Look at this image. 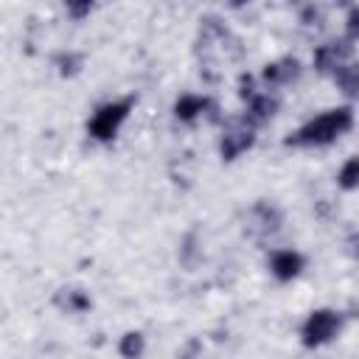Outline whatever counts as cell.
I'll list each match as a JSON object with an SVG mask.
<instances>
[{
  "mask_svg": "<svg viewBox=\"0 0 359 359\" xmlns=\"http://www.w3.org/2000/svg\"><path fill=\"white\" fill-rule=\"evenodd\" d=\"M353 126V112L348 107L339 109H328L323 115H317L314 121H309L303 129H297L294 135L286 137L289 146H325L334 137H339L342 132H348Z\"/></svg>",
  "mask_w": 359,
  "mask_h": 359,
  "instance_id": "cell-1",
  "label": "cell"
},
{
  "mask_svg": "<svg viewBox=\"0 0 359 359\" xmlns=\"http://www.w3.org/2000/svg\"><path fill=\"white\" fill-rule=\"evenodd\" d=\"M339 314L331 311V309H320V311H311L306 325H303V345L306 348H317L323 342H328L337 331H339Z\"/></svg>",
  "mask_w": 359,
  "mask_h": 359,
  "instance_id": "cell-2",
  "label": "cell"
},
{
  "mask_svg": "<svg viewBox=\"0 0 359 359\" xmlns=\"http://www.w3.org/2000/svg\"><path fill=\"white\" fill-rule=\"evenodd\" d=\"M129 109H132V98H123V101H115V104H104L95 112V118L90 121V135L98 137V140H109L118 132V126L123 123V118L129 115Z\"/></svg>",
  "mask_w": 359,
  "mask_h": 359,
  "instance_id": "cell-3",
  "label": "cell"
},
{
  "mask_svg": "<svg viewBox=\"0 0 359 359\" xmlns=\"http://www.w3.org/2000/svg\"><path fill=\"white\" fill-rule=\"evenodd\" d=\"M255 140V123L244 115L227 123L224 135H222V157L224 160H236L241 151H247Z\"/></svg>",
  "mask_w": 359,
  "mask_h": 359,
  "instance_id": "cell-4",
  "label": "cell"
},
{
  "mask_svg": "<svg viewBox=\"0 0 359 359\" xmlns=\"http://www.w3.org/2000/svg\"><path fill=\"white\" fill-rule=\"evenodd\" d=\"M351 45L348 42H325V45H320L317 50H314V67L320 70V73H325V70H337L348 56H351Z\"/></svg>",
  "mask_w": 359,
  "mask_h": 359,
  "instance_id": "cell-5",
  "label": "cell"
},
{
  "mask_svg": "<svg viewBox=\"0 0 359 359\" xmlns=\"http://www.w3.org/2000/svg\"><path fill=\"white\" fill-rule=\"evenodd\" d=\"M269 269H272V275L278 280H292L303 269V255L300 252H292V250H280V252L272 255Z\"/></svg>",
  "mask_w": 359,
  "mask_h": 359,
  "instance_id": "cell-6",
  "label": "cell"
},
{
  "mask_svg": "<svg viewBox=\"0 0 359 359\" xmlns=\"http://www.w3.org/2000/svg\"><path fill=\"white\" fill-rule=\"evenodd\" d=\"M297 76H300V62L292 59V56H286V59L272 62V65L264 67V79H266L269 84H289V81H294Z\"/></svg>",
  "mask_w": 359,
  "mask_h": 359,
  "instance_id": "cell-7",
  "label": "cell"
},
{
  "mask_svg": "<svg viewBox=\"0 0 359 359\" xmlns=\"http://www.w3.org/2000/svg\"><path fill=\"white\" fill-rule=\"evenodd\" d=\"M213 104H210V98H205V95H182L177 104H174V115L180 118V121H194L196 115H202L205 109H210Z\"/></svg>",
  "mask_w": 359,
  "mask_h": 359,
  "instance_id": "cell-8",
  "label": "cell"
},
{
  "mask_svg": "<svg viewBox=\"0 0 359 359\" xmlns=\"http://www.w3.org/2000/svg\"><path fill=\"white\" fill-rule=\"evenodd\" d=\"M334 81L342 93L348 95H356L359 93V65H339L334 70Z\"/></svg>",
  "mask_w": 359,
  "mask_h": 359,
  "instance_id": "cell-9",
  "label": "cell"
},
{
  "mask_svg": "<svg viewBox=\"0 0 359 359\" xmlns=\"http://www.w3.org/2000/svg\"><path fill=\"white\" fill-rule=\"evenodd\" d=\"M275 109H278V101L275 98H269V95H252V101H250V121L252 123H258V121H264V118H272L275 115Z\"/></svg>",
  "mask_w": 359,
  "mask_h": 359,
  "instance_id": "cell-10",
  "label": "cell"
},
{
  "mask_svg": "<svg viewBox=\"0 0 359 359\" xmlns=\"http://www.w3.org/2000/svg\"><path fill=\"white\" fill-rule=\"evenodd\" d=\"M118 351H121V356H123V359H137V356L143 353V334H137V331L123 334V339H121Z\"/></svg>",
  "mask_w": 359,
  "mask_h": 359,
  "instance_id": "cell-11",
  "label": "cell"
},
{
  "mask_svg": "<svg viewBox=\"0 0 359 359\" xmlns=\"http://www.w3.org/2000/svg\"><path fill=\"white\" fill-rule=\"evenodd\" d=\"M337 182H339V188H345V191H351V188L359 185V157H351V160L339 168Z\"/></svg>",
  "mask_w": 359,
  "mask_h": 359,
  "instance_id": "cell-12",
  "label": "cell"
},
{
  "mask_svg": "<svg viewBox=\"0 0 359 359\" xmlns=\"http://www.w3.org/2000/svg\"><path fill=\"white\" fill-rule=\"evenodd\" d=\"M252 213L261 219V227H264V230H278V224H280V210H278V208H272V205H266V202H258Z\"/></svg>",
  "mask_w": 359,
  "mask_h": 359,
  "instance_id": "cell-13",
  "label": "cell"
},
{
  "mask_svg": "<svg viewBox=\"0 0 359 359\" xmlns=\"http://www.w3.org/2000/svg\"><path fill=\"white\" fill-rule=\"evenodd\" d=\"M59 303H62L67 311H84V309L90 306V297H87V294H81V292H67V297L62 294V297H59Z\"/></svg>",
  "mask_w": 359,
  "mask_h": 359,
  "instance_id": "cell-14",
  "label": "cell"
},
{
  "mask_svg": "<svg viewBox=\"0 0 359 359\" xmlns=\"http://www.w3.org/2000/svg\"><path fill=\"white\" fill-rule=\"evenodd\" d=\"M56 65H59V73L62 76H73L79 70V65H81V56L79 53H59L56 56Z\"/></svg>",
  "mask_w": 359,
  "mask_h": 359,
  "instance_id": "cell-15",
  "label": "cell"
},
{
  "mask_svg": "<svg viewBox=\"0 0 359 359\" xmlns=\"http://www.w3.org/2000/svg\"><path fill=\"white\" fill-rule=\"evenodd\" d=\"M348 34H351V39H359V8H353L351 14H348Z\"/></svg>",
  "mask_w": 359,
  "mask_h": 359,
  "instance_id": "cell-16",
  "label": "cell"
},
{
  "mask_svg": "<svg viewBox=\"0 0 359 359\" xmlns=\"http://www.w3.org/2000/svg\"><path fill=\"white\" fill-rule=\"evenodd\" d=\"M67 11H70L73 17H84V14H90V11H93V3H70V6H67Z\"/></svg>",
  "mask_w": 359,
  "mask_h": 359,
  "instance_id": "cell-17",
  "label": "cell"
},
{
  "mask_svg": "<svg viewBox=\"0 0 359 359\" xmlns=\"http://www.w3.org/2000/svg\"><path fill=\"white\" fill-rule=\"evenodd\" d=\"M238 87H241V90H238V95L252 101V79H250V76H241V79H238Z\"/></svg>",
  "mask_w": 359,
  "mask_h": 359,
  "instance_id": "cell-18",
  "label": "cell"
},
{
  "mask_svg": "<svg viewBox=\"0 0 359 359\" xmlns=\"http://www.w3.org/2000/svg\"><path fill=\"white\" fill-rule=\"evenodd\" d=\"M311 20H314V22H320V20H323V14H320V8H311V6H309V8L303 11V22H311Z\"/></svg>",
  "mask_w": 359,
  "mask_h": 359,
  "instance_id": "cell-19",
  "label": "cell"
},
{
  "mask_svg": "<svg viewBox=\"0 0 359 359\" xmlns=\"http://www.w3.org/2000/svg\"><path fill=\"white\" fill-rule=\"evenodd\" d=\"M348 247H351V255H353V258H359V233H351Z\"/></svg>",
  "mask_w": 359,
  "mask_h": 359,
  "instance_id": "cell-20",
  "label": "cell"
},
{
  "mask_svg": "<svg viewBox=\"0 0 359 359\" xmlns=\"http://www.w3.org/2000/svg\"><path fill=\"white\" fill-rule=\"evenodd\" d=\"M196 351H199V342H191V345H188V351H185V353H182L180 359H191V356H194Z\"/></svg>",
  "mask_w": 359,
  "mask_h": 359,
  "instance_id": "cell-21",
  "label": "cell"
}]
</instances>
